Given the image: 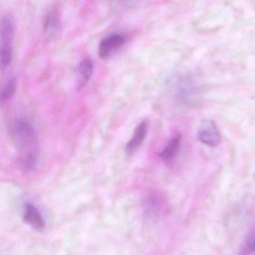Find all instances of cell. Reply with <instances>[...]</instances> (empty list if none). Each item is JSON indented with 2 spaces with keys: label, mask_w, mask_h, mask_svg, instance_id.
<instances>
[{
  "label": "cell",
  "mask_w": 255,
  "mask_h": 255,
  "mask_svg": "<svg viewBox=\"0 0 255 255\" xmlns=\"http://www.w3.org/2000/svg\"><path fill=\"white\" fill-rule=\"evenodd\" d=\"M255 252V233L252 234L250 237L248 238L247 241L246 243V246L243 250V255H248L249 254Z\"/></svg>",
  "instance_id": "12"
},
{
  "label": "cell",
  "mask_w": 255,
  "mask_h": 255,
  "mask_svg": "<svg viewBox=\"0 0 255 255\" xmlns=\"http://www.w3.org/2000/svg\"><path fill=\"white\" fill-rule=\"evenodd\" d=\"M17 79L15 77H11L5 83L4 87L2 88V93H1V101H2V103L9 101L14 96L16 89H17Z\"/></svg>",
  "instance_id": "11"
},
{
  "label": "cell",
  "mask_w": 255,
  "mask_h": 255,
  "mask_svg": "<svg viewBox=\"0 0 255 255\" xmlns=\"http://www.w3.org/2000/svg\"><path fill=\"white\" fill-rule=\"evenodd\" d=\"M23 220L35 230L41 231L45 228L46 222L44 217L38 207L32 202H26L25 204Z\"/></svg>",
  "instance_id": "7"
},
{
  "label": "cell",
  "mask_w": 255,
  "mask_h": 255,
  "mask_svg": "<svg viewBox=\"0 0 255 255\" xmlns=\"http://www.w3.org/2000/svg\"><path fill=\"white\" fill-rule=\"evenodd\" d=\"M160 198L156 192H150L144 198V208L147 213H156L160 208Z\"/></svg>",
  "instance_id": "10"
},
{
  "label": "cell",
  "mask_w": 255,
  "mask_h": 255,
  "mask_svg": "<svg viewBox=\"0 0 255 255\" xmlns=\"http://www.w3.org/2000/svg\"><path fill=\"white\" fill-rule=\"evenodd\" d=\"M60 29V14L58 8H51L44 17V32L46 36L53 37Z\"/></svg>",
  "instance_id": "8"
},
{
  "label": "cell",
  "mask_w": 255,
  "mask_h": 255,
  "mask_svg": "<svg viewBox=\"0 0 255 255\" xmlns=\"http://www.w3.org/2000/svg\"><path fill=\"white\" fill-rule=\"evenodd\" d=\"M181 144V136L179 134L174 135L167 143L163 149L159 153V156L164 161L168 162L172 160L180 150Z\"/></svg>",
  "instance_id": "9"
},
{
  "label": "cell",
  "mask_w": 255,
  "mask_h": 255,
  "mask_svg": "<svg viewBox=\"0 0 255 255\" xmlns=\"http://www.w3.org/2000/svg\"><path fill=\"white\" fill-rule=\"evenodd\" d=\"M126 42L124 34L113 32L104 37L98 46V55L103 59H108Z\"/></svg>",
  "instance_id": "4"
},
{
  "label": "cell",
  "mask_w": 255,
  "mask_h": 255,
  "mask_svg": "<svg viewBox=\"0 0 255 255\" xmlns=\"http://www.w3.org/2000/svg\"><path fill=\"white\" fill-rule=\"evenodd\" d=\"M11 133L18 152L20 168L24 172L33 171L39 159V141L33 124L26 118L19 116L13 121Z\"/></svg>",
  "instance_id": "1"
},
{
  "label": "cell",
  "mask_w": 255,
  "mask_h": 255,
  "mask_svg": "<svg viewBox=\"0 0 255 255\" xmlns=\"http://www.w3.org/2000/svg\"><path fill=\"white\" fill-rule=\"evenodd\" d=\"M0 29V65L3 72L9 66L12 59L13 43L15 35V20L11 12L6 11L2 14Z\"/></svg>",
  "instance_id": "2"
},
{
  "label": "cell",
  "mask_w": 255,
  "mask_h": 255,
  "mask_svg": "<svg viewBox=\"0 0 255 255\" xmlns=\"http://www.w3.org/2000/svg\"><path fill=\"white\" fill-rule=\"evenodd\" d=\"M198 141L209 147H216L222 141L220 132L216 124L211 120L201 122L197 133Z\"/></svg>",
  "instance_id": "3"
},
{
  "label": "cell",
  "mask_w": 255,
  "mask_h": 255,
  "mask_svg": "<svg viewBox=\"0 0 255 255\" xmlns=\"http://www.w3.org/2000/svg\"><path fill=\"white\" fill-rule=\"evenodd\" d=\"M149 124L147 120H143L135 128L130 139L125 146L127 154L132 155L144 142L148 131Z\"/></svg>",
  "instance_id": "5"
},
{
  "label": "cell",
  "mask_w": 255,
  "mask_h": 255,
  "mask_svg": "<svg viewBox=\"0 0 255 255\" xmlns=\"http://www.w3.org/2000/svg\"><path fill=\"white\" fill-rule=\"evenodd\" d=\"M95 63L90 57L83 59L76 71V89L82 90L93 75Z\"/></svg>",
  "instance_id": "6"
}]
</instances>
